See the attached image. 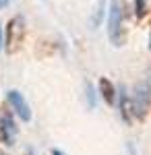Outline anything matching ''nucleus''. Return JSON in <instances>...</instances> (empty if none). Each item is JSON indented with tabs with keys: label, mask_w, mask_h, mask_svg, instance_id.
<instances>
[{
	"label": "nucleus",
	"mask_w": 151,
	"mask_h": 155,
	"mask_svg": "<svg viewBox=\"0 0 151 155\" xmlns=\"http://www.w3.org/2000/svg\"><path fill=\"white\" fill-rule=\"evenodd\" d=\"M0 50H2V27H0Z\"/></svg>",
	"instance_id": "4468645a"
},
{
	"label": "nucleus",
	"mask_w": 151,
	"mask_h": 155,
	"mask_svg": "<svg viewBox=\"0 0 151 155\" xmlns=\"http://www.w3.org/2000/svg\"><path fill=\"white\" fill-rule=\"evenodd\" d=\"M50 153H52V155H64V153H62V151H60V149H52Z\"/></svg>",
	"instance_id": "f8f14e48"
},
{
	"label": "nucleus",
	"mask_w": 151,
	"mask_h": 155,
	"mask_svg": "<svg viewBox=\"0 0 151 155\" xmlns=\"http://www.w3.org/2000/svg\"><path fill=\"white\" fill-rule=\"evenodd\" d=\"M133 11H135L137 21H143V19L149 15V4H147V0H133Z\"/></svg>",
	"instance_id": "6e6552de"
},
{
	"label": "nucleus",
	"mask_w": 151,
	"mask_h": 155,
	"mask_svg": "<svg viewBox=\"0 0 151 155\" xmlns=\"http://www.w3.org/2000/svg\"><path fill=\"white\" fill-rule=\"evenodd\" d=\"M130 107H133V116L137 120H145L151 112V81L143 79L135 85V93L130 99Z\"/></svg>",
	"instance_id": "f03ea898"
},
{
	"label": "nucleus",
	"mask_w": 151,
	"mask_h": 155,
	"mask_svg": "<svg viewBox=\"0 0 151 155\" xmlns=\"http://www.w3.org/2000/svg\"><path fill=\"white\" fill-rule=\"evenodd\" d=\"M102 15H104V0H99V2H97V8H95V17H93V21H91L93 29H95L97 25L102 23Z\"/></svg>",
	"instance_id": "1a4fd4ad"
},
{
	"label": "nucleus",
	"mask_w": 151,
	"mask_h": 155,
	"mask_svg": "<svg viewBox=\"0 0 151 155\" xmlns=\"http://www.w3.org/2000/svg\"><path fill=\"white\" fill-rule=\"evenodd\" d=\"M85 93H87V104H89V107H95V91H93L91 83H85Z\"/></svg>",
	"instance_id": "9d476101"
},
{
	"label": "nucleus",
	"mask_w": 151,
	"mask_h": 155,
	"mask_svg": "<svg viewBox=\"0 0 151 155\" xmlns=\"http://www.w3.org/2000/svg\"><path fill=\"white\" fill-rule=\"evenodd\" d=\"M108 37L114 48L126 44V2L112 0L110 2V17H108Z\"/></svg>",
	"instance_id": "f257e3e1"
},
{
	"label": "nucleus",
	"mask_w": 151,
	"mask_h": 155,
	"mask_svg": "<svg viewBox=\"0 0 151 155\" xmlns=\"http://www.w3.org/2000/svg\"><path fill=\"white\" fill-rule=\"evenodd\" d=\"M97 89H99V95L104 97V101L108 106H114L116 104V87H114V83L110 79L102 77L99 83H97Z\"/></svg>",
	"instance_id": "0eeeda50"
},
{
	"label": "nucleus",
	"mask_w": 151,
	"mask_h": 155,
	"mask_svg": "<svg viewBox=\"0 0 151 155\" xmlns=\"http://www.w3.org/2000/svg\"><path fill=\"white\" fill-rule=\"evenodd\" d=\"M27 155H33V151H27Z\"/></svg>",
	"instance_id": "dca6fc26"
},
{
	"label": "nucleus",
	"mask_w": 151,
	"mask_h": 155,
	"mask_svg": "<svg viewBox=\"0 0 151 155\" xmlns=\"http://www.w3.org/2000/svg\"><path fill=\"white\" fill-rule=\"evenodd\" d=\"M6 99H8L11 107L15 110V114L23 120V122H29V120H31V107H29V104H27V99L21 95V91L11 89V91L6 93Z\"/></svg>",
	"instance_id": "20e7f679"
},
{
	"label": "nucleus",
	"mask_w": 151,
	"mask_h": 155,
	"mask_svg": "<svg viewBox=\"0 0 151 155\" xmlns=\"http://www.w3.org/2000/svg\"><path fill=\"white\" fill-rule=\"evenodd\" d=\"M0 155H8V153H4V151H0Z\"/></svg>",
	"instance_id": "f3484780"
},
{
	"label": "nucleus",
	"mask_w": 151,
	"mask_h": 155,
	"mask_svg": "<svg viewBox=\"0 0 151 155\" xmlns=\"http://www.w3.org/2000/svg\"><path fill=\"white\" fill-rule=\"evenodd\" d=\"M8 2H11V0H0V8H4V6H6Z\"/></svg>",
	"instance_id": "ddd939ff"
},
{
	"label": "nucleus",
	"mask_w": 151,
	"mask_h": 155,
	"mask_svg": "<svg viewBox=\"0 0 151 155\" xmlns=\"http://www.w3.org/2000/svg\"><path fill=\"white\" fill-rule=\"evenodd\" d=\"M118 97V112H120V118L124 120L126 124H130L133 120V107H130V97L126 93V87H120V91H116Z\"/></svg>",
	"instance_id": "423d86ee"
},
{
	"label": "nucleus",
	"mask_w": 151,
	"mask_h": 155,
	"mask_svg": "<svg viewBox=\"0 0 151 155\" xmlns=\"http://www.w3.org/2000/svg\"><path fill=\"white\" fill-rule=\"evenodd\" d=\"M25 31H27V27H25V19L21 15L12 17L8 21V25H6V39H4V50L8 54H15V52L21 50V46L25 41Z\"/></svg>",
	"instance_id": "7ed1b4c3"
},
{
	"label": "nucleus",
	"mask_w": 151,
	"mask_h": 155,
	"mask_svg": "<svg viewBox=\"0 0 151 155\" xmlns=\"http://www.w3.org/2000/svg\"><path fill=\"white\" fill-rule=\"evenodd\" d=\"M149 50H151V29H149Z\"/></svg>",
	"instance_id": "2eb2a0df"
},
{
	"label": "nucleus",
	"mask_w": 151,
	"mask_h": 155,
	"mask_svg": "<svg viewBox=\"0 0 151 155\" xmlns=\"http://www.w3.org/2000/svg\"><path fill=\"white\" fill-rule=\"evenodd\" d=\"M17 141V126L8 114H0V143L12 147Z\"/></svg>",
	"instance_id": "39448f33"
},
{
	"label": "nucleus",
	"mask_w": 151,
	"mask_h": 155,
	"mask_svg": "<svg viewBox=\"0 0 151 155\" xmlns=\"http://www.w3.org/2000/svg\"><path fill=\"white\" fill-rule=\"evenodd\" d=\"M126 155H137V149L133 147V143H126Z\"/></svg>",
	"instance_id": "9b49d317"
}]
</instances>
